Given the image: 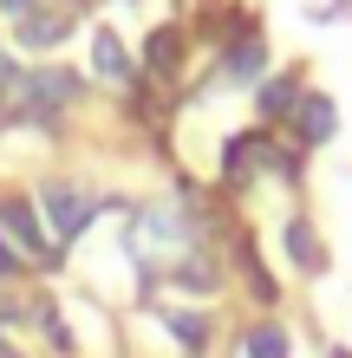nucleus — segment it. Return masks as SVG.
<instances>
[{
	"label": "nucleus",
	"mask_w": 352,
	"mask_h": 358,
	"mask_svg": "<svg viewBox=\"0 0 352 358\" xmlns=\"http://www.w3.org/2000/svg\"><path fill=\"white\" fill-rule=\"evenodd\" d=\"M131 255L143 267H176L183 255H196V228L176 215V208H137L131 222Z\"/></svg>",
	"instance_id": "f257e3e1"
},
{
	"label": "nucleus",
	"mask_w": 352,
	"mask_h": 358,
	"mask_svg": "<svg viewBox=\"0 0 352 358\" xmlns=\"http://www.w3.org/2000/svg\"><path fill=\"white\" fill-rule=\"evenodd\" d=\"M39 208H46V222H52V248L85 235V222L98 215L92 189H78V182H39Z\"/></svg>",
	"instance_id": "f03ea898"
},
{
	"label": "nucleus",
	"mask_w": 352,
	"mask_h": 358,
	"mask_svg": "<svg viewBox=\"0 0 352 358\" xmlns=\"http://www.w3.org/2000/svg\"><path fill=\"white\" fill-rule=\"evenodd\" d=\"M72 98H78V78H72V72H33V78H13V104H20L27 117H39V124H52Z\"/></svg>",
	"instance_id": "7ed1b4c3"
},
{
	"label": "nucleus",
	"mask_w": 352,
	"mask_h": 358,
	"mask_svg": "<svg viewBox=\"0 0 352 358\" xmlns=\"http://www.w3.org/2000/svg\"><path fill=\"white\" fill-rule=\"evenodd\" d=\"M0 235L13 241V255H20V261H52V255H59V248L39 235L33 202H20V196H7V202H0Z\"/></svg>",
	"instance_id": "20e7f679"
},
{
	"label": "nucleus",
	"mask_w": 352,
	"mask_h": 358,
	"mask_svg": "<svg viewBox=\"0 0 352 358\" xmlns=\"http://www.w3.org/2000/svg\"><path fill=\"white\" fill-rule=\"evenodd\" d=\"M255 176V170H267V176H294L300 170V163L294 157H287V150H274V143H267V137H235L229 143V176Z\"/></svg>",
	"instance_id": "39448f33"
},
{
	"label": "nucleus",
	"mask_w": 352,
	"mask_h": 358,
	"mask_svg": "<svg viewBox=\"0 0 352 358\" xmlns=\"http://www.w3.org/2000/svg\"><path fill=\"white\" fill-rule=\"evenodd\" d=\"M294 131L307 137V143H326L339 131V111H333V98H320V92H300V104H294Z\"/></svg>",
	"instance_id": "423d86ee"
},
{
	"label": "nucleus",
	"mask_w": 352,
	"mask_h": 358,
	"mask_svg": "<svg viewBox=\"0 0 352 358\" xmlns=\"http://www.w3.org/2000/svg\"><path fill=\"white\" fill-rule=\"evenodd\" d=\"M92 66H98V78H118V85L131 78V52L118 46V33H105V27L92 33Z\"/></svg>",
	"instance_id": "0eeeda50"
},
{
	"label": "nucleus",
	"mask_w": 352,
	"mask_h": 358,
	"mask_svg": "<svg viewBox=\"0 0 352 358\" xmlns=\"http://www.w3.org/2000/svg\"><path fill=\"white\" fill-rule=\"evenodd\" d=\"M143 66H150V72H176L183 66V33L176 27H157L150 46H143Z\"/></svg>",
	"instance_id": "6e6552de"
},
{
	"label": "nucleus",
	"mask_w": 352,
	"mask_h": 358,
	"mask_svg": "<svg viewBox=\"0 0 352 358\" xmlns=\"http://www.w3.org/2000/svg\"><path fill=\"white\" fill-rule=\"evenodd\" d=\"M59 39H66V13H27L20 20V46H59Z\"/></svg>",
	"instance_id": "1a4fd4ad"
},
{
	"label": "nucleus",
	"mask_w": 352,
	"mask_h": 358,
	"mask_svg": "<svg viewBox=\"0 0 352 358\" xmlns=\"http://www.w3.org/2000/svg\"><path fill=\"white\" fill-rule=\"evenodd\" d=\"M261 66H267V46H261L255 33H248L241 46L229 52V78H235V85H255V78H261Z\"/></svg>",
	"instance_id": "9d476101"
},
{
	"label": "nucleus",
	"mask_w": 352,
	"mask_h": 358,
	"mask_svg": "<svg viewBox=\"0 0 352 358\" xmlns=\"http://www.w3.org/2000/svg\"><path fill=\"white\" fill-rule=\"evenodd\" d=\"M163 326H170V339L183 352H209V320H196V313H163Z\"/></svg>",
	"instance_id": "9b49d317"
},
{
	"label": "nucleus",
	"mask_w": 352,
	"mask_h": 358,
	"mask_svg": "<svg viewBox=\"0 0 352 358\" xmlns=\"http://www.w3.org/2000/svg\"><path fill=\"white\" fill-rule=\"evenodd\" d=\"M287 255H294L307 273L326 267V255H320V241H314V228H307V222H287Z\"/></svg>",
	"instance_id": "f8f14e48"
},
{
	"label": "nucleus",
	"mask_w": 352,
	"mask_h": 358,
	"mask_svg": "<svg viewBox=\"0 0 352 358\" xmlns=\"http://www.w3.org/2000/svg\"><path fill=\"white\" fill-rule=\"evenodd\" d=\"M294 104H300V78H267L261 85V111L267 117H287Z\"/></svg>",
	"instance_id": "ddd939ff"
},
{
	"label": "nucleus",
	"mask_w": 352,
	"mask_h": 358,
	"mask_svg": "<svg viewBox=\"0 0 352 358\" xmlns=\"http://www.w3.org/2000/svg\"><path fill=\"white\" fill-rule=\"evenodd\" d=\"M241 358H287V332L281 326H255L241 339Z\"/></svg>",
	"instance_id": "4468645a"
},
{
	"label": "nucleus",
	"mask_w": 352,
	"mask_h": 358,
	"mask_svg": "<svg viewBox=\"0 0 352 358\" xmlns=\"http://www.w3.org/2000/svg\"><path fill=\"white\" fill-rule=\"evenodd\" d=\"M7 273H20V255H13V241L0 235V280H7Z\"/></svg>",
	"instance_id": "2eb2a0df"
},
{
	"label": "nucleus",
	"mask_w": 352,
	"mask_h": 358,
	"mask_svg": "<svg viewBox=\"0 0 352 358\" xmlns=\"http://www.w3.org/2000/svg\"><path fill=\"white\" fill-rule=\"evenodd\" d=\"M13 78H20V72L7 66V52H0V98H7V92H13Z\"/></svg>",
	"instance_id": "dca6fc26"
},
{
	"label": "nucleus",
	"mask_w": 352,
	"mask_h": 358,
	"mask_svg": "<svg viewBox=\"0 0 352 358\" xmlns=\"http://www.w3.org/2000/svg\"><path fill=\"white\" fill-rule=\"evenodd\" d=\"M0 7H7V13H20V20H27V13L39 7V0H0Z\"/></svg>",
	"instance_id": "f3484780"
},
{
	"label": "nucleus",
	"mask_w": 352,
	"mask_h": 358,
	"mask_svg": "<svg viewBox=\"0 0 352 358\" xmlns=\"http://www.w3.org/2000/svg\"><path fill=\"white\" fill-rule=\"evenodd\" d=\"M333 358H352V352H333Z\"/></svg>",
	"instance_id": "a211bd4d"
}]
</instances>
